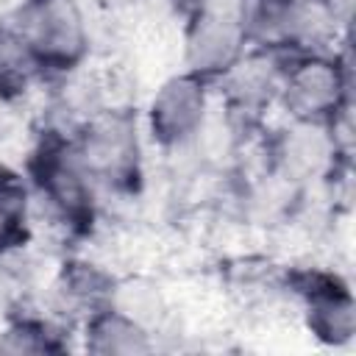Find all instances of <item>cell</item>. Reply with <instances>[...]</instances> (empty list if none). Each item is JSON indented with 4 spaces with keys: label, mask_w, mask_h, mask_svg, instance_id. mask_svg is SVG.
I'll list each match as a JSON object with an SVG mask.
<instances>
[{
    "label": "cell",
    "mask_w": 356,
    "mask_h": 356,
    "mask_svg": "<svg viewBox=\"0 0 356 356\" xmlns=\"http://www.w3.org/2000/svg\"><path fill=\"white\" fill-rule=\"evenodd\" d=\"M33 200L44 214L72 239L92 236L100 217V189L89 178L72 145V131L61 125H44L22 167Z\"/></svg>",
    "instance_id": "cell-1"
},
{
    "label": "cell",
    "mask_w": 356,
    "mask_h": 356,
    "mask_svg": "<svg viewBox=\"0 0 356 356\" xmlns=\"http://www.w3.org/2000/svg\"><path fill=\"white\" fill-rule=\"evenodd\" d=\"M81 164L100 192L131 197L145 184V131L136 111L97 106L72 128Z\"/></svg>",
    "instance_id": "cell-2"
},
{
    "label": "cell",
    "mask_w": 356,
    "mask_h": 356,
    "mask_svg": "<svg viewBox=\"0 0 356 356\" xmlns=\"http://www.w3.org/2000/svg\"><path fill=\"white\" fill-rule=\"evenodd\" d=\"M6 19L31 53L42 81L72 78L92 53V31L81 0H19Z\"/></svg>",
    "instance_id": "cell-3"
},
{
    "label": "cell",
    "mask_w": 356,
    "mask_h": 356,
    "mask_svg": "<svg viewBox=\"0 0 356 356\" xmlns=\"http://www.w3.org/2000/svg\"><path fill=\"white\" fill-rule=\"evenodd\" d=\"M350 61L337 50L284 53L275 108L292 122L334 125L350 114Z\"/></svg>",
    "instance_id": "cell-4"
},
{
    "label": "cell",
    "mask_w": 356,
    "mask_h": 356,
    "mask_svg": "<svg viewBox=\"0 0 356 356\" xmlns=\"http://www.w3.org/2000/svg\"><path fill=\"white\" fill-rule=\"evenodd\" d=\"M248 50L242 0H197L184 11L181 64L186 72L217 83Z\"/></svg>",
    "instance_id": "cell-5"
},
{
    "label": "cell",
    "mask_w": 356,
    "mask_h": 356,
    "mask_svg": "<svg viewBox=\"0 0 356 356\" xmlns=\"http://www.w3.org/2000/svg\"><path fill=\"white\" fill-rule=\"evenodd\" d=\"M214 111V83L178 70L167 75L142 111V131L161 153H184L195 147Z\"/></svg>",
    "instance_id": "cell-6"
},
{
    "label": "cell",
    "mask_w": 356,
    "mask_h": 356,
    "mask_svg": "<svg viewBox=\"0 0 356 356\" xmlns=\"http://www.w3.org/2000/svg\"><path fill=\"white\" fill-rule=\"evenodd\" d=\"M284 286L298 303L303 328L323 348H348L356 337V298L337 270L298 267L289 270Z\"/></svg>",
    "instance_id": "cell-7"
},
{
    "label": "cell",
    "mask_w": 356,
    "mask_h": 356,
    "mask_svg": "<svg viewBox=\"0 0 356 356\" xmlns=\"http://www.w3.org/2000/svg\"><path fill=\"white\" fill-rule=\"evenodd\" d=\"M270 161L267 170L278 172L289 184L306 189L309 184L334 178L337 167L348 156V147L337 131V125H317V122H292L278 131L270 142Z\"/></svg>",
    "instance_id": "cell-8"
},
{
    "label": "cell",
    "mask_w": 356,
    "mask_h": 356,
    "mask_svg": "<svg viewBox=\"0 0 356 356\" xmlns=\"http://www.w3.org/2000/svg\"><path fill=\"white\" fill-rule=\"evenodd\" d=\"M284 53L250 47L214 86L220 95V111L239 128L256 125L278 100Z\"/></svg>",
    "instance_id": "cell-9"
},
{
    "label": "cell",
    "mask_w": 356,
    "mask_h": 356,
    "mask_svg": "<svg viewBox=\"0 0 356 356\" xmlns=\"http://www.w3.org/2000/svg\"><path fill=\"white\" fill-rule=\"evenodd\" d=\"M114 281H117V275L92 259H83V256L64 259L50 284V298H53L58 320H64V323L70 320L78 325L89 314L108 306Z\"/></svg>",
    "instance_id": "cell-10"
},
{
    "label": "cell",
    "mask_w": 356,
    "mask_h": 356,
    "mask_svg": "<svg viewBox=\"0 0 356 356\" xmlns=\"http://www.w3.org/2000/svg\"><path fill=\"white\" fill-rule=\"evenodd\" d=\"M78 328L81 348L95 356H142L159 348L153 331H147L111 303L89 314L83 323H78Z\"/></svg>",
    "instance_id": "cell-11"
},
{
    "label": "cell",
    "mask_w": 356,
    "mask_h": 356,
    "mask_svg": "<svg viewBox=\"0 0 356 356\" xmlns=\"http://www.w3.org/2000/svg\"><path fill=\"white\" fill-rule=\"evenodd\" d=\"M36 200L22 170L0 161V259L19 256L33 242Z\"/></svg>",
    "instance_id": "cell-12"
},
{
    "label": "cell",
    "mask_w": 356,
    "mask_h": 356,
    "mask_svg": "<svg viewBox=\"0 0 356 356\" xmlns=\"http://www.w3.org/2000/svg\"><path fill=\"white\" fill-rule=\"evenodd\" d=\"M67 323L58 317H42L25 309L8 312L0 328V353L28 356V353H64L70 350Z\"/></svg>",
    "instance_id": "cell-13"
},
{
    "label": "cell",
    "mask_w": 356,
    "mask_h": 356,
    "mask_svg": "<svg viewBox=\"0 0 356 356\" xmlns=\"http://www.w3.org/2000/svg\"><path fill=\"white\" fill-rule=\"evenodd\" d=\"M111 306L120 309L122 314H128L131 320H136L139 325H145L147 331H153L156 339L170 320V300H167L161 284L147 275L117 278L114 292H111Z\"/></svg>",
    "instance_id": "cell-14"
},
{
    "label": "cell",
    "mask_w": 356,
    "mask_h": 356,
    "mask_svg": "<svg viewBox=\"0 0 356 356\" xmlns=\"http://www.w3.org/2000/svg\"><path fill=\"white\" fill-rule=\"evenodd\" d=\"M42 81L31 53L22 39L14 33L8 19L0 22V103H14L31 92V86Z\"/></svg>",
    "instance_id": "cell-15"
},
{
    "label": "cell",
    "mask_w": 356,
    "mask_h": 356,
    "mask_svg": "<svg viewBox=\"0 0 356 356\" xmlns=\"http://www.w3.org/2000/svg\"><path fill=\"white\" fill-rule=\"evenodd\" d=\"M172 3H175V6L181 8V11H186V8H189L192 3H197V0H172Z\"/></svg>",
    "instance_id": "cell-16"
}]
</instances>
